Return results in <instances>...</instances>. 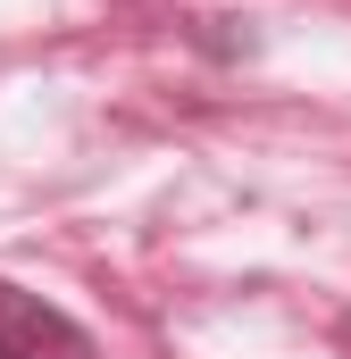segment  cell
Instances as JSON below:
<instances>
[{
	"instance_id": "obj_1",
	"label": "cell",
	"mask_w": 351,
	"mask_h": 359,
	"mask_svg": "<svg viewBox=\"0 0 351 359\" xmlns=\"http://www.w3.org/2000/svg\"><path fill=\"white\" fill-rule=\"evenodd\" d=\"M84 351H92V334L67 309H51L42 292L0 276V359H84Z\"/></svg>"
}]
</instances>
